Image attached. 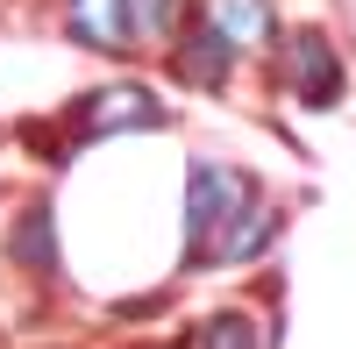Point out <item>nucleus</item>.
<instances>
[{"label":"nucleus","instance_id":"1","mask_svg":"<svg viewBox=\"0 0 356 349\" xmlns=\"http://www.w3.org/2000/svg\"><path fill=\"white\" fill-rule=\"evenodd\" d=\"M278 200H264L257 186L235 200V207L214 221V236H207V250H200V271H221V264H257L264 250H271V236H278Z\"/></svg>","mask_w":356,"mask_h":349},{"label":"nucleus","instance_id":"2","mask_svg":"<svg viewBox=\"0 0 356 349\" xmlns=\"http://www.w3.org/2000/svg\"><path fill=\"white\" fill-rule=\"evenodd\" d=\"M250 186H257V179H250V171H235V164H214V157H193V164H186V264H200L214 221H221Z\"/></svg>","mask_w":356,"mask_h":349},{"label":"nucleus","instance_id":"3","mask_svg":"<svg viewBox=\"0 0 356 349\" xmlns=\"http://www.w3.org/2000/svg\"><path fill=\"white\" fill-rule=\"evenodd\" d=\"M72 122H79V136H122V129H164V122H171V107L150 93V86L122 79V86H100V93H86Z\"/></svg>","mask_w":356,"mask_h":349},{"label":"nucleus","instance_id":"4","mask_svg":"<svg viewBox=\"0 0 356 349\" xmlns=\"http://www.w3.org/2000/svg\"><path fill=\"white\" fill-rule=\"evenodd\" d=\"M285 86L307 107H335L342 100V57H335V43L321 29H292L285 36Z\"/></svg>","mask_w":356,"mask_h":349},{"label":"nucleus","instance_id":"5","mask_svg":"<svg viewBox=\"0 0 356 349\" xmlns=\"http://www.w3.org/2000/svg\"><path fill=\"white\" fill-rule=\"evenodd\" d=\"M200 22L214 29V36H221L235 57H250V50H264V43L278 36L271 0H207V8H200Z\"/></svg>","mask_w":356,"mask_h":349},{"label":"nucleus","instance_id":"6","mask_svg":"<svg viewBox=\"0 0 356 349\" xmlns=\"http://www.w3.org/2000/svg\"><path fill=\"white\" fill-rule=\"evenodd\" d=\"M65 29H72L86 50H100V57H122V50L136 43L129 0H65Z\"/></svg>","mask_w":356,"mask_h":349},{"label":"nucleus","instance_id":"7","mask_svg":"<svg viewBox=\"0 0 356 349\" xmlns=\"http://www.w3.org/2000/svg\"><path fill=\"white\" fill-rule=\"evenodd\" d=\"M171 72H178V79H193V86H221V79L235 72V50H228L207 22H193L186 36H178V50H171Z\"/></svg>","mask_w":356,"mask_h":349},{"label":"nucleus","instance_id":"8","mask_svg":"<svg viewBox=\"0 0 356 349\" xmlns=\"http://www.w3.org/2000/svg\"><path fill=\"white\" fill-rule=\"evenodd\" d=\"M193 349H264L257 314H250V307H214V314L193 328Z\"/></svg>","mask_w":356,"mask_h":349},{"label":"nucleus","instance_id":"9","mask_svg":"<svg viewBox=\"0 0 356 349\" xmlns=\"http://www.w3.org/2000/svg\"><path fill=\"white\" fill-rule=\"evenodd\" d=\"M178 22H186V0H129V29H136V43H171Z\"/></svg>","mask_w":356,"mask_h":349}]
</instances>
